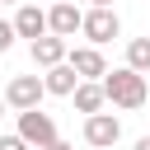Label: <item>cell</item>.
<instances>
[{
	"mask_svg": "<svg viewBox=\"0 0 150 150\" xmlns=\"http://www.w3.org/2000/svg\"><path fill=\"white\" fill-rule=\"evenodd\" d=\"M103 94H108V103L112 108H145V98H150V84H145V75L141 70H131V66H122V70H108L103 80Z\"/></svg>",
	"mask_w": 150,
	"mask_h": 150,
	"instance_id": "cell-1",
	"label": "cell"
},
{
	"mask_svg": "<svg viewBox=\"0 0 150 150\" xmlns=\"http://www.w3.org/2000/svg\"><path fill=\"white\" fill-rule=\"evenodd\" d=\"M80 33H84L94 47H103V42H112V38L122 33V19H117V9H112V5H89V9H84Z\"/></svg>",
	"mask_w": 150,
	"mask_h": 150,
	"instance_id": "cell-2",
	"label": "cell"
},
{
	"mask_svg": "<svg viewBox=\"0 0 150 150\" xmlns=\"http://www.w3.org/2000/svg\"><path fill=\"white\" fill-rule=\"evenodd\" d=\"M19 136H23L33 150L52 145V141H56V122H52V112H42V108H23V112H19Z\"/></svg>",
	"mask_w": 150,
	"mask_h": 150,
	"instance_id": "cell-3",
	"label": "cell"
},
{
	"mask_svg": "<svg viewBox=\"0 0 150 150\" xmlns=\"http://www.w3.org/2000/svg\"><path fill=\"white\" fill-rule=\"evenodd\" d=\"M84 141H89L94 150H112V145L122 141V122H117L112 112H103V108H98V112H89V117H84Z\"/></svg>",
	"mask_w": 150,
	"mask_h": 150,
	"instance_id": "cell-4",
	"label": "cell"
},
{
	"mask_svg": "<svg viewBox=\"0 0 150 150\" xmlns=\"http://www.w3.org/2000/svg\"><path fill=\"white\" fill-rule=\"evenodd\" d=\"M42 94H47V84H42V75H14L9 84H5V103L9 108H38L42 103Z\"/></svg>",
	"mask_w": 150,
	"mask_h": 150,
	"instance_id": "cell-5",
	"label": "cell"
},
{
	"mask_svg": "<svg viewBox=\"0 0 150 150\" xmlns=\"http://www.w3.org/2000/svg\"><path fill=\"white\" fill-rule=\"evenodd\" d=\"M80 23H84V9H75L70 0H52V9H47V33H56V38H75Z\"/></svg>",
	"mask_w": 150,
	"mask_h": 150,
	"instance_id": "cell-6",
	"label": "cell"
},
{
	"mask_svg": "<svg viewBox=\"0 0 150 150\" xmlns=\"http://www.w3.org/2000/svg\"><path fill=\"white\" fill-rule=\"evenodd\" d=\"M66 61L75 66V75H80V80H103V75H108V61H103V52H98L94 42H89V47H70V52H66Z\"/></svg>",
	"mask_w": 150,
	"mask_h": 150,
	"instance_id": "cell-7",
	"label": "cell"
},
{
	"mask_svg": "<svg viewBox=\"0 0 150 150\" xmlns=\"http://www.w3.org/2000/svg\"><path fill=\"white\" fill-rule=\"evenodd\" d=\"M14 33H19V38H28V42H33V38H42V33H47V9H42V5H33V0H23V5H19V14H14Z\"/></svg>",
	"mask_w": 150,
	"mask_h": 150,
	"instance_id": "cell-8",
	"label": "cell"
},
{
	"mask_svg": "<svg viewBox=\"0 0 150 150\" xmlns=\"http://www.w3.org/2000/svg\"><path fill=\"white\" fill-rule=\"evenodd\" d=\"M28 47H33V61H38L42 70H47V66H61V61H66V52H70V47H66V38H56V33L33 38Z\"/></svg>",
	"mask_w": 150,
	"mask_h": 150,
	"instance_id": "cell-9",
	"label": "cell"
},
{
	"mask_svg": "<svg viewBox=\"0 0 150 150\" xmlns=\"http://www.w3.org/2000/svg\"><path fill=\"white\" fill-rule=\"evenodd\" d=\"M42 84H47V94L70 98V94H75V84H80V75H75V66H70V61H61V66H47Z\"/></svg>",
	"mask_w": 150,
	"mask_h": 150,
	"instance_id": "cell-10",
	"label": "cell"
},
{
	"mask_svg": "<svg viewBox=\"0 0 150 150\" xmlns=\"http://www.w3.org/2000/svg\"><path fill=\"white\" fill-rule=\"evenodd\" d=\"M70 98H75V108H80L84 117H89V112H98V108L108 103V94H103V84H98V80H80Z\"/></svg>",
	"mask_w": 150,
	"mask_h": 150,
	"instance_id": "cell-11",
	"label": "cell"
},
{
	"mask_svg": "<svg viewBox=\"0 0 150 150\" xmlns=\"http://www.w3.org/2000/svg\"><path fill=\"white\" fill-rule=\"evenodd\" d=\"M127 66L141 70V75H150V38H131L127 42Z\"/></svg>",
	"mask_w": 150,
	"mask_h": 150,
	"instance_id": "cell-12",
	"label": "cell"
},
{
	"mask_svg": "<svg viewBox=\"0 0 150 150\" xmlns=\"http://www.w3.org/2000/svg\"><path fill=\"white\" fill-rule=\"evenodd\" d=\"M14 38H19V33H14V19H0V52H9Z\"/></svg>",
	"mask_w": 150,
	"mask_h": 150,
	"instance_id": "cell-13",
	"label": "cell"
},
{
	"mask_svg": "<svg viewBox=\"0 0 150 150\" xmlns=\"http://www.w3.org/2000/svg\"><path fill=\"white\" fill-rule=\"evenodd\" d=\"M0 150H33V145H28V141L14 131V136H0Z\"/></svg>",
	"mask_w": 150,
	"mask_h": 150,
	"instance_id": "cell-14",
	"label": "cell"
},
{
	"mask_svg": "<svg viewBox=\"0 0 150 150\" xmlns=\"http://www.w3.org/2000/svg\"><path fill=\"white\" fill-rule=\"evenodd\" d=\"M42 150H75V145H70V141H61V136H56V141H52V145H42Z\"/></svg>",
	"mask_w": 150,
	"mask_h": 150,
	"instance_id": "cell-15",
	"label": "cell"
},
{
	"mask_svg": "<svg viewBox=\"0 0 150 150\" xmlns=\"http://www.w3.org/2000/svg\"><path fill=\"white\" fill-rule=\"evenodd\" d=\"M136 150H150V136H141V141H136Z\"/></svg>",
	"mask_w": 150,
	"mask_h": 150,
	"instance_id": "cell-16",
	"label": "cell"
},
{
	"mask_svg": "<svg viewBox=\"0 0 150 150\" xmlns=\"http://www.w3.org/2000/svg\"><path fill=\"white\" fill-rule=\"evenodd\" d=\"M5 108H9V103H5V94H0V117H5Z\"/></svg>",
	"mask_w": 150,
	"mask_h": 150,
	"instance_id": "cell-17",
	"label": "cell"
},
{
	"mask_svg": "<svg viewBox=\"0 0 150 150\" xmlns=\"http://www.w3.org/2000/svg\"><path fill=\"white\" fill-rule=\"evenodd\" d=\"M89 5H112V0H89Z\"/></svg>",
	"mask_w": 150,
	"mask_h": 150,
	"instance_id": "cell-18",
	"label": "cell"
},
{
	"mask_svg": "<svg viewBox=\"0 0 150 150\" xmlns=\"http://www.w3.org/2000/svg\"><path fill=\"white\" fill-rule=\"evenodd\" d=\"M0 5H23V0H0Z\"/></svg>",
	"mask_w": 150,
	"mask_h": 150,
	"instance_id": "cell-19",
	"label": "cell"
}]
</instances>
